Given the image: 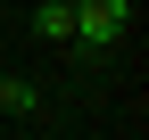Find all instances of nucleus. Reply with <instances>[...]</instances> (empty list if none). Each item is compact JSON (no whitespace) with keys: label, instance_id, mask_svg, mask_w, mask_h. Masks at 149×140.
<instances>
[{"label":"nucleus","instance_id":"f257e3e1","mask_svg":"<svg viewBox=\"0 0 149 140\" xmlns=\"http://www.w3.org/2000/svg\"><path fill=\"white\" fill-rule=\"evenodd\" d=\"M133 33V0H74V25H66V49L83 58H108V49Z\"/></svg>","mask_w":149,"mask_h":140},{"label":"nucleus","instance_id":"f03ea898","mask_svg":"<svg viewBox=\"0 0 149 140\" xmlns=\"http://www.w3.org/2000/svg\"><path fill=\"white\" fill-rule=\"evenodd\" d=\"M0 115H42V82H25V74H0Z\"/></svg>","mask_w":149,"mask_h":140},{"label":"nucleus","instance_id":"7ed1b4c3","mask_svg":"<svg viewBox=\"0 0 149 140\" xmlns=\"http://www.w3.org/2000/svg\"><path fill=\"white\" fill-rule=\"evenodd\" d=\"M66 25H74V0H42L33 8V41H66Z\"/></svg>","mask_w":149,"mask_h":140}]
</instances>
